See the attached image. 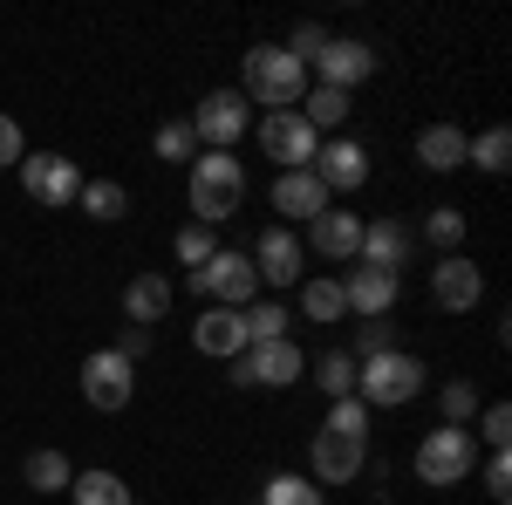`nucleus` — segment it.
Here are the masks:
<instances>
[{
  "label": "nucleus",
  "mask_w": 512,
  "mask_h": 505,
  "mask_svg": "<svg viewBox=\"0 0 512 505\" xmlns=\"http://www.w3.org/2000/svg\"><path fill=\"white\" fill-rule=\"evenodd\" d=\"M239 96L246 103H267V110H294L301 96H308V69L280 48V41H253L246 55H239Z\"/></svg>",
  "instance_id": "obj_1"
},
{
  "label": "nucleus",
  "mask_w": 512,
  "mask_h": 505,
  "mask_svg": "<svg viewBox=\"0 0 512 505\" xmlns=\"http://www.w3.org/2000/svg\"><path fill=\"white\" fill-rule=\"evenodd\" d=\"M246 205V164L233 151H198L192 157V226H226Z\"/></svg>",
  "instance_id": "obj_2"
},
{
  "label": "nucleus",
  "mask_w": 512,
  "mask_h": 505,
  "mask_svg": "<svg viewBox=\"0 0 512 505\" xmlns=\"http://www.w3.org/2000/svg\"><path fill=\"white\" fill-rule=\"evenodd\" d=\"M424 389V362L403 349H383L369 355V362H355V396L369 403V410H396V403H410Z\"/></svg>",
  "instance_id": "obj_3"
},
{
  "label": "nucleus",
  "mask_w": 512,
  "mask_h": 505,
  "mask_svg": "<svg viewBox=\"0 0 512 505\" xmlns=\"http://www.w3.org/2000/svg\"><path fill=\"white\" fill-rule=\"evenodd\" d=\"M185 123H192V137L205 151H233L239 137L253 130V103H246L239 89H212V96H198V110Z\"/></svg>",
  "instance_id": "obj_4"
},
{
  "label": "nucleus",
  "mask_w": 512,
  "mask_h": 505,
  "mask_svg": "<svg viewBox=\"0 0 512 505\" xmlns=\"http://www.w3.org/2000/svg\"><path fill=\"white\" fill-rule=\"evenodd\" d=\"M417 478L424 485H465L472 478V430H451V424H437L431 437H417Z\"/></svg>",
  "instance_id": "obj_5"
},
{
  "label": "nucleus",
  "mask_w": 512,
  "mask_h": 505,
  "mask_svg": "<svg viewBox=\"0 0 512 505\" xmlns=\"http://www.w3.org/2000/svg\"><path fill=\"white\" fill-rule=\"evenodd\" d=\"M192 287L212 301V308H253L260 273H253V260H246V253H226V246H219V253H212V260L192 273Z\"/></svg>",
  "instance_id": "obj_6"
},
{
  "label": "nucleus",
  "mask_w": 512,
  "mask_h": 505,
  "mask_svg": "<svg viewBox=\"0 0 512 505\" xmlns=\"http://www.w3.org/2000/svg\"><path fill=\"white\" fill-rule=\"evenodd\" d=\"M82 396H89V410H103V417L130 410V396H137V362H123L117 349H96L82 362Z\"/></svg>",
  "instance_id": "obj_7"
},
{
  "label": "nucleus",
  "mask_w": 512,
  "mask_h": 505,
  "mask_svg": "<svg viewBox=\"0 0 512 505\" xmlns=\"http://www.w3.org/2000/svg\"><path fill=\"white\" fill-rule=\"evenodd\" d=\"M301 349L294 342H253L246 355H233V383L239 389H287V383H301Z\"/></svg>",
  "instance_id": "obj_8"
},
{
  "label": "nucleus",
  "mask_w": 512,
  "mask_h": 505,
  "mask_svg": "<svg viewBox=\"0 0 512 505\" xmlns=\"http://www.w3.org/2000/svg\"><path fill=\"white\" fill-rule=\"evenodd\" d=\"M260 151L274 157L280 171H308V164H315V151H321V137L308 130V117H301V110H274V117L260 123Z\"/></svg>",
  "instance_id": "obj_9"
},
{
  "label": "nucleus",
  "mask_w": 512,
  "mask_h": 505,
  "mask_svg": "<svg viewBox=\"0 0 512 505\" xmlns=\"http://www.w3.org/2000/svg\"><path fill=\"white\" fill-rule=\"evenodd\" d=\"M14 171H21V185H28L35 205H76L82 198V171L62 151H35V157H21Z\"/></svg>",
  "instance_id": "obj_10"
},
{
  "label": "nucleus",
  "mask_w": 512,
  "mask_h": 505,
  "mask_svg": "<svg viewBox=\"0 0 512 505\" xmlns=\"http://www.w3.org/2000/svg\"><path fill=\"white\" fill-rule=\"evenodd\" d=\"M246 260H253V273H260L267 287H301V280H308V253H301L294 226H267Z\"/></svg>",
  "instance_id": "obj_11"
},
{
  "label": "nucleus",
  "mask_w": 512,
  "mask_h": 505,
  "mask_svg": "<svg viewBox=\"0 0 512 505\" xmlns=\"http://www.w3.org/2000/svg\"><path fill=\"white\" fill-rule=\"evenodd\" d=\"M431 301L444 314H472L478 301H485V273H478V260H465V253H444L431 267Z\"/></svg>",
  "instance_id": "obj_12"
},
{
  "label": "nucleus",
  "mask_w": 512,
  "mask_h": 505,
  "mask_svg": "<svg viewBox=\"0 0 512 505\" xmlns=\"http://www.w3.org/2000/svg\"><path fill=\"white\" fill-rule=\"evenodd\" d=\"M315 76H321V89H342V96H349L355 82L376 76V48H369V41H335L328 35V48L315 55Z\"/></svg>",
  "instance_id": "obj_13"
},
{
  "label": "nucleus",
  "mask_w": 512,
  "mask_h": 505,
  "mask_svg": "<svg viewBox=\"0 0 512 505\" xmlns=\"http://www.w3.org/2000/svg\"><path fill=\"white\" fill-rule=\"evenodd\" d=\"M321 178V192L335 198V192H362V178H369V151L362 144H349V137H335V144H321L315 164H308Z\"/></svg>",
  "instance_id": "obj_14"
},
{
  "label": "nucleus",
  "mask_w": 512,
  "mask_h": 505,
  "mask_svg": "<svg viewBox=\"0 0 512 505\" xmlns=\"http://www.w3.org/2000/svg\"><path fill=\"white\" fill-rule=\"evenodd\" d=\"M396 294H403V280L383 267H355L349 280H342V301H349V314H362V321H383V314L396 308Z\"/></svg>",
  "instance_id": "obj_15"
},
{
  "label": "nucleus",
  "mask_w": 512,
  "mask_h": 505,
  "mask_svg": "<svg viewBox=\"0 0 512 505\" xmlns=\"http://www.w3.org/2000/svg\"><path fill=\"white\" fill-rule=\"evenodd\" d=\"M192 349L198 355H219V362L246 355V314H239V308H205L192 321Z\"/></svg>",
  "instance_id": "obj_16"
},
{
  "label": "nucleus",
  "mask_w": 512,
  "mask_h": 505,
  "mask_svg": "<svg viewBox=\"0 0 512 505\" xmlns=\"http://www.w3.org/2000/svg\"><path fill=\"white\" fill-rule=\"evenodd\" d=\"M410 226L403 219H362V267H383V273H403L410 260Z\"/></svg>",
  "instance_id": "obj_17"
},
{
  "label": "nucleus",
  "mask_w": 512,
  "mask_h": 505,
  "mask_svg": "<svg viewBox=\"0 0 512 505\" xmlns=\"http://www.w3.org/2000/svg\"><path fill=\"white\" fill-rule=\"evenodd\" d=\"M308 246H315L321 260H355L362 253V219L342 212V205H328L321 219H308Z\"/></svg>",
  "instance_id": "obj_18"
},
{
  "label": "nucleus",
  "mask_w": 512,
  "mask_h": 505,
  "mask_svg": "<svg viewBox=\"0 0 512 505\" xmlns=\"http://www.w3.org/2000/svg\"><path fill=\"white\" fill-rule=\"evenodd\" d=\"M362 458H369V444H355V437H328L321 430L315 437V485H349V478H362Z\"/></svg>",
  "instance_id": "obj_19"
},
{
  "label": "nucleus",
  "mask_w": 512,
  "mask_h": 505,
  "mask_svg": "<svg viewBox=\"0 0 512 505\" xmlns=\"http://www.w3.org/2000/svg\"><path fill=\"white\" fill-rule=\"evenodd\" d=\"M274 212H280V219H321V212H328L321 178H315V171H280V178H274Z\"/></svg>",
  "instance_id": "obj_20"
},
{
  "label": "nucleus",
  "mask_w": 512,
  "mask_h": 505,
  "mask_svg": "<svg viewBox=\"0 0 512 505\" xmlns=\"http://www.w3.org/2000/svg\"><path fill=\"white\" fill-rule=\"evenodd\" d=\"M465 144H472V137H465L458 123H424V130H417V164L437 171V178H444V171H465Z\"/></svg>",
  "instance_id": "obj_21"
},
{
  "label": "nucleus",
  "mask_w": 512,
  "mask_h": 505,
  "mask_svg": "<svg viewBox=\"0 0 512 505\" xmlns=\"http://www.w3.org/2000/svg\"><path fill=\"white\" fill-rule=\"evenodd\" d=\"M123 314H130V328H151L171 314V280L164 273H130V287H123Z\"/></svg>",
  "instance_id": "obj_22"
},
{
  "label": "nucleus",
  "mask_w": 512,
  "mask_h": 505,
  "mask_svg": "<svg viewBox=\"0 0 512 505\" xmlns=\"http://www.w3.org/2000/svg\"><path fill=\"white\" fill-rule=\"evenodd\" d=\"M294 110H301V117H308V130H315V137H321V130H342V123H349V110H355V103H349V96H342V89H321V82H315V89H308V96H301Z\"/></svg>",
  "instance_id": "obj_23"
},
{
  "label": "nucleus",
  "mask_w": 512,
  "mask_h": 505,
  "mask_svg": "<svg viewBox=\"0 0 512 505\" xmlns=\"http://www.w3.org/2000/svg\"><path fill=\"white\" fill-rule=\"evenodd\" d=\"M69 499L76 505H137L117 471H76V478H69Z\"/></svg>",
  "instance_id": "obj_24"
},
{
  "label": "nucleus",
  "mask_w": 512,
  "mask_h": 505,
  "mask_svg": "<svg viewBox=\"0 0 512 505\" xmlns=\"http://www.w3.org/2000/svg\"><path fill=\"white\" fill-rule=\"evenodd\" d=\"M301 308H308V321L335 328V321L349 314V301H342V280H328V273H308V287H301Z\"/></svg>",
  "instance_id": "obj_25"
},
{
  "label": "nucleus",
  "mask_w": 512,
  "mask_h": 505,
  "mask_svg": "<svg viewBox=\"0 0 512 505\" xmlns=\"http://www.w3.org/2000/svg\"><path fill=\"white\" fill-rule=\"evenodd\" d=\"M465 164H478L485 178H499V171L512 164V130H506V123H492V130H478L472 144H465Z\"/></svg>",
  "instance_id": "obj_26"
},
{
  "label": "nucleus",
  "mask_w": 512,
  "mask_h": 505,
  "mask_svg": "<svg viewBox=\"0 0 512 505\" xmlns=\"http://www.w3.org/2000/svg\"><path fill=\"white\" fill-rule=\"evenodd\" d=\"M76 205L89 212V219H96V226H110V219H123V212H130V192H123L117 178H89Z\"/></svg>",
  "instance_id": "obj_27"
},
{
  "label": "nucleus",
  "mask_w": 512,
  "mask_h": 505,
  "mask_svg": "<svg viewBox=\"0 0 512 505\" xmlns=\"http://www.w3.org/2000/svg\"><path fill=\"white\" fill-rule=\"evenodd\" d=\"M315 383H321V396H328V403L355 396V355H349V349H328V355L315 362Z\"/></svg>",
  "instance_id": "obj_28"
},
{
  "label": "nucleus",
  "mask_w": 512,
  "mask_h": 505,
  "mask_svg": "<svg viewBox=\"0 0 512 505\" xmlns=\"http://www.w3.org/2000/svg\"><path fill=\"white\" fill-rule=\"evenodd\" d=\"M246 314V349L253 342H287V308L280 301H253V308H239Z\"/></svg>",
  "instance_id": "obj_29"
},
{
  "label": "nucleus",
  "mask_w": 512,
  "mask_h": 505,
  "mask_svg": "<svg viewBox=\"0 0 512 505\" xmlns=\"http://www.w3.org/2000/svg\"><path fill=\"white\" fill-rule=\"evenodd\" d=\"M260 505H328V499H321L301 471H274V478H267V492H260Z\"/></svg>",
  "instance_id": "obj_30"
},
{
  "label": "nucleus",
  "mask_w": 512,
  "mask_h": 505,
  "mask_svg": "<svg viewBox=\"0 0 512 505\" xmlns=\"http://www.w3.org/2000/svg\"><path fill=\"white\" fill-rule=\"evenodd\" d=\"M465 226H472V219H465L458 205H437L431 219H424V239H431L437 253H458V246H465Z\"/></svg>",
  "instance_id": "obj_31"
},
{
  "label": "nucleus",
  "mask_w": 512,
  "mask_h": 505,
  "mask_svg": "<svg viewBox=\"0 0 512 505\" xmlns=\"http://www.w3.org/2000/svg\"><path fill=\"white\" fill-rule=\"evenodd\" d=\"M328 437H355V444H369V403H362V396H342V403H335V410H328Z\"/></svg>",
  "instance_id": "obj_32"
},
{
  "label": "nucleus",
  "mask_w": 512,
  "mask_h": 505,
  "mask_svg": "<svg viewBox=\"0 0 512 505\" xmlns=\"http://www.w3.org/2000/svg\"><path fill=\"white\" fill-rule=\"evenodd\" d=\"M171 253H178V267H185V273H198L212 253H219V239H212V226H178Z\"/></svg>",
  "instance_id": "obj_33"
},
{
  "label": "nucleus",
  "mask_w": 512,
  "mask_h": 505,
  "mask_svg": "<svg viewBox=\"0 0 512 505\" xmlns=\"http://www.w3.org/2000/svg\"><path fill=\"white\" fill-rule=\"evenodd\" d=\"M69 478H76V471H69L62 451H35V458H28V485H35V492H69Z\"/></svg>",
  "instance_id": "obj_34"
},
{
  "label": "nucleus",
  "mask_w": 512,
  "mask_h": 505,
  "mask_svg": "<svg viewBox=\"0 0 512 505\" xmlns=\"http://www.w3.org/2000/svg\"><path fill=\"white\" fill-rule=\"evenodd\" d=\"M437 410H444V424H451V430H465L478 417V389L472 383H444V389H437Z\"/></svg>",
  "instance_id": "obj_35"
},
{
  "label": "nucleus",
  "mask_w": 512,
  "mask_h": 505,
  "mask_svg": "<svg viewBox=\"0 0 512 505\" xmlns=\"http://www.w3.org/2000/svg\"><path fill=\"white\" fill-rule=\"evenodd\" d=\"M151 151H158L164 164H192V157H198V137H192V123H185V117H178V123H164V130H158V144H151Z\"/></svg>",
  "instance_id": "obj_36"
},
{
  "label": "nucleus",
  "mask_w": 512,
  "mask_h": 505,
  "mask_svg": "<svg viewBox=\"0 0 512 505\" xmlns=\"http://www.w3.org/2000/svg\"><path fill=\"white\" fill-rule=\"evenodd\" d=\"M280 48H287V55H294V62H301V69H308V62H315L321 48H328V28H315V21H301V28H294V35L280 41Z\"/></svg>",
  "instance_id": "obj_37"
},
{
  "label": "nucleus",
  "mask_w": 512,
  "mask_h": 505,
  "mask_svg": "<svg viewBox=\"0 0 512 505\" xmlns=\"http://www.w3.org/2000/svg\"><path fill=\"white\" fill-rule=\"evenodd\" d=\"M478 437H485L492 451H506V444H512V410H506V403H492V410H478Z\"/></svg>",
  "instance_id": "obj_38"
},
{
  "label": "nucleus",
  "mask_w": 512,
  "mask_h": 505,
  "mask_svg": "<svg viewBox=\"0 0 512 505\" xmlns=\"http://www.w3.org/2000/svg\"><path fill=\"white\" fill-rule=\"evenodd\" d=\"M485 499H492V505L512 499V458H506V451H492V465H485Z\"/></svg>",
  "instance_id": "obj_39"
},
{
  "label": "nucleus",
  "mask_w": 512,
  "mask_h": 505,
  "mask_svg": "<svg viewBox=\"0 0 512 505\" xmlns=\"http://www.w3.org/2000/svg\"><path fill=\"white\" fill-rule=\"evenodd\" d=\"M21 157H28V151H21V123L0 110V164H21Z\"/></svg>",
  "instance_id": "obj_40"
},
{
  "label": "nucleus",
  "mask_w": 512,
  "mask_h": 505,
  "mask_svg": "<svg viewBox=\"0 0 512 505\" xmlns=\"http://www.w3.org/2000/svg\"><path fill=\"white\" fill-rule=\"evenodd\" d=\"M383 349H396V342H390V328H362V335H355V362H369V355H383Z\"/></svg>",
  "instance_id": "obj_41"
},
{
  "label": "nucleus",
  "mask_w": 512,
  "mask_h": 505,
  "mask_svg": "<svg viewBox=\"0 0 512 505\" xmlns=\"http://www.w3.org/2000/svg\"><path fill=\"white\" fill-rule=\"evenodd\" d=\"M117 355H123V362H144V355H151V328H123Z\"/></svg>",
  "instance_id": "obj_42"
}]
</instances>
